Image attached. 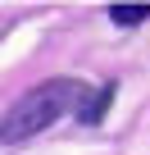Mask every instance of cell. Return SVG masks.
Segmentation results:
<instances>
[{
    "instance_id": "1",
    "label": "cell",
    "mask_w": 150,
    "mask_h": 155,
    "mask_svg": "<svg viewBox=\"0 0 150 155\" xmlns=\"http://www.w3.org/2000/svg\"><path fill=\"white\" fill-rule=\"evenodd\" d=\"M82 96H87V87L73 82V78H50V82L23 91L5 114H0V141H5V146H18V141L46 132L55 119H64L68 105H82Z\"/></svg>"
},
{
    "instance_id": "2",
    "label": "cell",
    "mask_w": 150,
    "mask_h": 155,
    "mask_svg": "<svg viewBox=\"0 0 150 155\" xmlns=\"http://www.w3.org/2000/svg\"><path fill=\"white\" fill-rule=\"evenodd\" d=\"M114 91H118V87H114V82H105V87H96L91 96H82L78 119H82V123H100V119H105V110H109V101H114Z\"/></svg>"
},
{
    "instance_id": "3",
    "label": "cell",
    "mask_w": 150,
    "mask_h": 155,
    "mask_svg": "<svg viewBox=\"0 0 150 155\" xmlns=\"http://www.w3.org/2000/svg\"><path fill=\"white\" fill-rule=\"evenodd\" d=\"M109 18L118 28H132V23H145L150 18V5H109Z\"/></svg>"
}]
</instances>
